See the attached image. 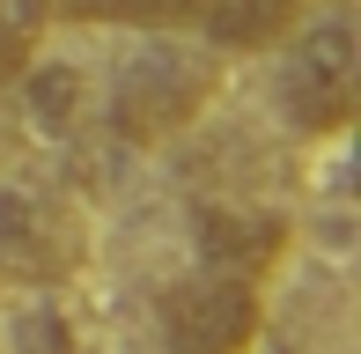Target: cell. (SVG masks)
Instances as JSON below:
<instances>
[{
    "label": "cell",
    "mask_w": 361,
    "mask_h": 354,
    "mask_svg": "<svg viewBox=\"0 0 361 354\" xmlns=\"http://www.w3.org/2000/svg\"><path fill=\"white\" fill-rule=\"evenodd\" d=\"M281 111L295 133H339L361 104V30L354 15H317V23L288 30L281 44Z\"/></svg>",
    "instance_id": "obj_1"
},
{
    "label": "cell",
    "mask_w": 361,
    "mask_h": 354,
    "mask_svg": "<svg viewBox=\"0 0 361 354\" xmlns=\"http://www.w3.org/2000/svg\"><path fill=\"white\" fill-rule=\"evenodd\" d=\"M207 96H214V67H207V59H185V52H170V44H147L140 59L118 67L111 126H118L126 140H162V133L200 118Z\"/></svg>",
    "instance_id": "obj_2"
},
{
    "label": "cell",
    "mask_w": 361,
    "mask_h": 354,
    "mask_svg": "<svg viewBox=\"0 0 361 354\" xmlns=\"http://www.w3.org/2000/svg\"><path fill=\"white\" fill-rule=\"evenodd\" d=\"M155 317L177 354H243L258 340V281H228V273L200 266L162 288Z\"/></svg>",
    "instance_id": "obj_3"
},
{
    "label": "cell",
    "mask_w": 361,
    "mask_h": 354,
    "mask_svg": "<svg viewBox=\"0 0 361 354\" xmlns=\"http://www.w3.org/2000/svg\"><path fill=\"white\" fill-rule=\"evenodd\" d=\"M288 221L281 214H243V207H207L200 214V266L228 273V281H266V266L281 259Z\"/></svg>",
    "instance_id": "obj_4"
},
{
    "label": "cell",
    "mask_w": 361,
    "mask_h": 354,
    "mask_svg": "<svg viewBox=\"0 0 361 354\" xmlns=\"http://www.w3.org/2000/svg\"><path fill=\"white\" fill-rule=\"evenodd\" d=\"M192 23H200L221 52H273V44L302 23V0H200Z\"/></svg>",
    "instance_id": "obj_5"
},
{
    "label": "cell",
    "mask_w": 361,
    "mask_h": 354,
    "mask_svg": "<svg viewBox=\"0 0 361 354\" xmlns=\"http://www.w3.org/2000/svg\"><path fill=\"white\" fill-rule=\"evenodd\" d=\"M67 23H118V30H177L192 23L200 0H44Z\"/></svg>",
    "instance_id": "obj_6"
},
{
    "label": "cell",
    "mask_w": 361,
    "mask_h": 354,
    "mask_svg": "<svg viewBox=\"0 0 361 354\" xmlns=\"http://www.w3.org/2000/svg\"><path fill=\"white\" fill-rule=\"evenodd\" d=\"M44 30H52V8H44V0H0V82L30 74Z\"/></svg>",
    "instance_id": "obj_7"
}]
</instances>
